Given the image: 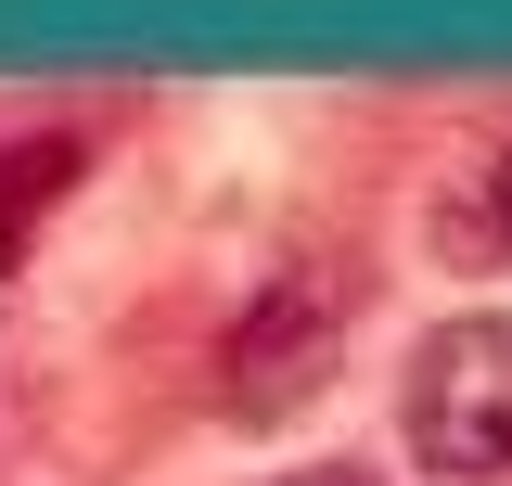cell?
I'll return each instance as SVG.
<instances>
[{
	"label": "cell",
	"mask_w": 512,
	"mask_h": 486,
	"mask_svg": "<svg viewBox=\"0 0 512 486\" xmlns=\"http://www.w3.org/2000/svg\"><path fill=\"white\" fill-rule=\"evenodd\" d=\"M333 333H346L333 282L282 269V282L231 320V346H218V371H231V423H282V410H308L320 384H333Z\"/></svg>",
	"instance_id": "7a4b0ae2"
},
{
	"label": "cell",
	"mask_w": 512,
	"mask_h": 486,
	"mask_svg": "<svg viewBox=\"0 0 512 486\" xmlns=\"http://www.w3.org/2000/svg\"><path fill=\"white\" fill-rule=\"evenodd\" d=\"M282 486H384V474H359V461H308V474H282Z\"/></svg>",
	"instance_id": "3957f363"
},
{
	"label": "cell",
	"mask_w": 512,
	"mask_h": 486,
	"mask_svg": "<svg viewBox=\"0 0 512 486\" xmlns=\"http://www.w3.org/2000/svg\"><path fill=\"white\" fill-rule=\"evenodd\" d=\"M487 218L512 231V154H487Z\"/></svg>",
	"instance_id": "277c9868"
},
{
	"label": "cell",
	"mask_w": 512,
	"mask_h": 486,
	"mask_svg": "<svg viewBox=\"0 0 512 486\" xmlns=\"http://www.w3.org/2000/svg\"><path fill=\"white\" fill-rule=\"evenodd\" d=\"M410 461L448 486H500L512 474V307L436 320L410 346Z\"/></svg>",
	"instance_id": "6da1fadb"
}]
</instances>
